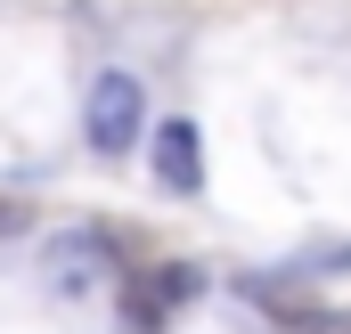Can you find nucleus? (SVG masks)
<instances>
[{"instance_id": "obj_1", "label": "nucleus", "mask_w": 351, "mask_h": 334, "mask_svg": "<svg viewBox=\"0 0 351 334\" xmlns=\"http://www.w3.org/2000/svg\"><path fill=\"white\" fill-rule=\"evenodd\" d=\"M139 131H147V90L131 82V74H98L90 82V147L98 155H123Z\"/></svg>"}, {"instance_id": "obj_2", "label": "nucleus", "mask_w": 351, "mask_h": 334, "mask_svg": "<svg viewBox=\"0 0 351 334\" xmlns=\"http://www.w3.org/2000/svg\"><path fill=\"white\" fill-rule=\"evenodd\" d=\"M156 179H164V196H196L204 188V139H196L188 114L156 123Z\"/></svg>"}, {"instance_id": "obj_3", "label": "nucleus", "mask_w": 351, "mask_h": 334, "mask_svg": "<svg viewBox=\"0 0 351 334\" xmlns=\"http://www.w3.org/2000/svg\"><path fill=\"white\" fill-rule=\"evenodd\" d=\"M49 277H58L66 294H82V285H106V277H114V245H106L98 229H66V237L49 245Z\"/></svg>"}, {"instance_id": "obj_4", "label": "nucleus", "mask_w": 351, "mask_h": 334, "mask_svg": "<svg viewBox=\"0 0 351 334\" xmlns=\"http://www.w3.org/2000/svg\"><path fill=\"white\" fill-rule=\"evenodd\" d=\"M188 294H196V269H188V261L156 269V277H139V285H131V326H139V334H156V326L180 310V302H188Z\"/></svg>"}]
</instances>
